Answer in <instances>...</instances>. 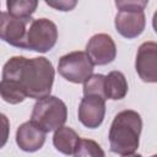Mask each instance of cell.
<instances>
[{"instance_id": "11", "label": "cell", "mask_w": 157, "mask_h": 157, "mask_svg": "<svg viewBox=\"0 0 157 157\" xmlns=\"http://www.w3.org/2000/svg\"><path fill=\"white\" fill-rule=\"evenodd\" d=\"M45 134L40 128L31 120L25 121L17 128L16 144L25 152H36L40 150L45 142Z\"/></svg>"}, {"instance_id": "3", "label": "cell", "mask_w": 157, "mask_h": 157, "mask_svg": "<svg viewBox=\"0 0 157 157\" xmlns=\"http://www.w3.org/2000/svg\"><path fill=\"white\" fill-rule=\"evenodd\" d=\"M67 119V107L60 98L48 96L38 99L31 114V121L40 128L44 132L55 131L64 126Z\"/></svg>"}, {"instance_id": "7", "label": "cell", "mask_w": 157, "mask_h": 157, "mask_svg": "<svg viewBox=\"0 0 157 157\" xmlns=\"http://www.w3.org/2000/svg\"><path fill=\"white\" fill-rule=\"evenodd\" d=\"M135 70L139 77L147 83H157V43L144 42L136 53Z\"/></svg>"}, {"instance_id": "13", "label": "cell", "mask_w": 157, "mask_h": 157, "mask_svg": "<svg viewBox=\"0 0 157 157\" xmlns=\"http://www.w3.org/2000/svg\"><path fill=\"white\" fill-rule=\"evenodd\" d=\"M128 81L123 72L120 71H110L105 75L104 81V93L105 99L119 101L123 99L128 94Z\"/></svg>"}, {"instance_id": "20", "label": "cell", "mask_w": 157, "mask_h": 157, "mask_svg": "<svg viewBox=\"0 0 157 157\" xmlns=\"http://www.w3.org/2000/svg\"><path fill=\"white\" fill-rule=\"evenodd\" d=\"M152 27H153L155 32L157 33V10L155 11V13H153V17H152Z\"/></svg>"}, {"instance_id": "1", "label": "cell", "mask_w": 157, "mask_h": 157, "mask_svg": "<svg viewBox=\"0 0 157 157\" xmlns=\"http://www.w3.org/2000/svg\"><path fill=\"white\" fill-rule=\"evenodd\" d=\"M54 77L55 70L49 59L12 56L4 64L1 80L18 86L27 97L38 101L50 96Z\"/></svg>"}, {"instance_id": "19", "label": "cell", "mask_w": 157, "mask_h": 157, "mask_svg": "<svg viewBox=\"0 0 157 157\" xmlns=\"http://www.w3.org/2000/svg\"><path fill=\"white\" fill-rule=\"evenodd\" d=\"M45 4L50 7H54L55 10L58 11H70L72 10L76 5H77V1L75 0H56V1H45Z\"/></svg>"}, {"instance_id": "15", "label": "cell", "mask_w": 157, "mask_h": 157, "mask_svg": "<svg viewBox=\"0 0 157 157\" xmlns=\"http://www.w3.org/2000/svg\"><path fill=\"white\" fill-rule=\"evenodd\" d=\"M74 157H105L101 145L91 139H80Z\"/></svg>"}, {"instance_id": "4", "label": "cell", "mask_w": 157, "mask_h": 157, "mask_svg": "<svg viewBox=\"0 0 157 157\" xmlns=\"http://www.w3.org/2000/svg\"><path fill=\"white\" fill-rule=\"evenodd\" d=\"M93 63L86 52L76 50L63 55L58 63L59 74L69 82L85 83L93 75Z\"/></svg>"}, {"instance_id": "9", "label": "cell", "mask_w": 157, "mask_h": 157, "mask_svg": "<svg viewBox=\"0 0 157 157\" xmlns=\"http://www.w3.org/2000/svg\"><path fill=\"white\" fill-rule=\"evenodd\" d=\"M78 120L80 123L88 128H98L105 115V99L99 96H83L78 105Z\"/></svg>"}, {"instance_id": "17", "label": "cell", "mask_w": 157, "mask_h": 157, "mask_svg": "<svg viewBox=\"0 0 157 157\" xmlns=\"http://www.w3.org/2000/svg\"><path fill=\"white\" fill-rule=\"evenodd\" d=\"M104 81L105 76L102 74L92 75L85 83H83V96H99L105 99L104 93Z\"/></svg>"}, {"instance_id": "22", "label": "cell", "mask_w": 157, "mask_h": 157, "mask_svg": "<svg viewBox=\"0 0 157 157\" xmlns=\"http://www.w3.org/2000/svg\"><path fill=\"white\" fill-rule=\"evenodd\" d=\"M150 157H157V155H152V156H150Z\"/></svg>"}, {"instance_id": "12", "label": "cell", "mask_w": 157, "mask_h": 157, "mask_svg": "<svg viewBox=\"0 0 157 157\" xmlns=\"http://www.w3.org/2000/svg\"><path fill=\"white\" fill-rule=\"evenodd\" d=\"M80 139L81 137L77 135V132L72 128L64 125L54 131L53 145L56 148V151H59L60 153L70 156V155H74Z\"/></svg>"}, {"instance_id": "16", "label": "cell", "mask_w": 157, "mask_h": 157, "mask_svg": "<svg viewBox=\"0 0 157 157\" xmlns=\"http://www.w3.org/2000/svg\"><path fill=\"white\" fill-rule=\"evenodd\" d=\"M0 94H1V98L10 104H18L27 98L25 92L18 86L2 80L0 82Z\"/></svg>"}, {"instance_id": "6", "label": "cell", "mask_w": 157, "mask_h": 157, "mask_svg": "<svg viewBox=\"0 0 157 157\" xmlns=\"http://www.w3.org/2000/svg\"><path fill=\"white\" fill-rule=\"evenodd\" d=\"M34 18H18L11 16L7 11L1 12L0 15V37L7 44L26 49L27 31L31 22Z\"/></svg>"}, {"instance_id": "2", "label": "cell", "mask_w": 157, "mask_h": 157, "mask_svg": "<svg viewBox=\"0 0 157 157\" xmlns=\"http://www.w3.org/2000/svg\"><path fill=\"white\" fill-rule=\"evenodd\" d=\"M141 130L142 119L137 112L132 109L119 112L109 128L110 151L119 156L134 155L140 144Z\"/></svg>"}, {"instance_id": "5", "label": "cell", "mask_w": 157, "mask_h": 157, "mask_svg": "<svg viewBox=\"0 0 157 157\" xmlns=\"http://www.w3.org/2000/svg\"><path fill=\"white\" fill-rule=\"evenodd\" d=\"M58 40V27L49 18H36L27 31L26 49L37 53H47L54 48Z\"/></svg>"}, {"instance_id": "21", "label": "cell", "mask_w": 157, "mask_h": 157, "mask_svg": "<svg viewBox=\"0 0 157 157\" xmlns=\"http://www.w3.org/2000/svg\"><path fill=\"white\" fill-rule=\"evenodd\" d=\"M121 157H142L141 155H136V153H134V155H129V156H121Z\"/></svg>"}, {"instance_id": "14", "label": "cell", "mask_w": 157, "mask_h": 157, "mask_svg": "<svg viewBox=\"0 0 157 157\" xmlns=\"http://www.w3.org/2000/svg\"><path fill=\"white\" fill-rule=\"evenodd\" d=\"M38 6L37 0H9L6 1L7 12L18 18H31Z\"/></svg>"}, {"instance_id": "10", "label": "cell", "mask_w": 157, "mask_h": 157, "mask_svg": "<svg viewBox=\"0 0 157 157\" xmlns=\"http://www.w3.org/2000/svg\"><path fill=\"white\" fill-rule=\"evenodd\" d=\"M114 26L117 32L126 39H134L139 37L146 26V17L144 11H129V10H119Z\"/></svg>"}, {"instance_id": "18", "label": "cell", "mask_w": 157, "mask_h": 157, "mask_svg": "<svg viewBox=\"0 0 157 157\" xmlns=\"http://www.w3.org/2000/svg\"><path fill=\"white\" fill-rule=\"evenodd\" d=\"M148 1L146 0H117L115 6L118 10H129V11H144Z\"/></svg>"}, {"instance_id": "8", "label": "cell", "mask_w": 157, "mask_h": 157, "mask_svg": "<svg viewBox=\"0 0 157 157\" xmlns=\"http://www.w3.org/2000/svg\"><path fill=\"white\" fill-rule=\"evenodd\" d=\"M86 53L93 65L103 66L114 61L117 56V45L109 34L97 33L88 39Z\"/></svg>"}]
</instances>
